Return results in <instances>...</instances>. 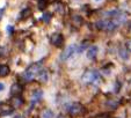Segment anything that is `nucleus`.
<instances>
[{
    "mask_svg": "<svg viewBox=\"0 0 131 118\" xmlns=\"http://www.w3.org/2000/svg\"><path fill=\"white\" fill-rule=\"evenodd\" d=\"M100 79H101V75H100L99 72L89 68L87 71H85V73L82 74L81 81L86 85H96L100 81Z\"/></svg>",
    "mask_w": 131,
    "mask_h": 118,
    "instance_id": "1",
    "label": "nucleus"
},
{
    "mask_svg": "<svg viewBox=\"0 0 131 118\" xmlns=\"http://www.w3.org/2000/svg\"><path fill=\"white\" fill-rule=\"evenodd\" d=\"M42 63H43V60H41L38 63H34V64H31L26 69L25 73H23V79H25L26 81H31L32 79L42 71V67H41L42 66Z\"/></svg>",
    "mask_w": 131,
    "mask_h": 118,
    "instance_id": "2",
    "label": "nucleus"
},
{
    "mask_svg": "<svg viewBox=\"0 0 131 118\" xmlns=\"http://www.w3.org/2000/svg\"><path fill=\"white\" fill-rule=\"evenodd\" d=\"M118 26L119 25L115 21L114 19L108 20V21H106V20H100V21L96 22L97 29L99 30H106V31H113V30H115Z\"/></svg>",
    "mask_w": 131,
    "mask_h": 118,
    "instance_id": "3",
    "label": "nucleus"
},
{
    "mask_svg": "<svg viewBox=\"0 0 131 118\" xmlns=\"http://www.w3.org/2000/svg\"><path fill=\"white\" fill-rule=\"evenodd\" d=\"M78 50H79V48H78L77 44H71L69 46H66L64 51L62 52V54H60V60L65 62V60L70 59L75 52H78Z\"/></svg>",
    "mask_w": 131,
    "mask_h": 118,
    "instance_id": "4",
    "label": "nucleus"
},
{
    "mask_svg": "<svg viewBox=\"0 0 131 118\" xmlns=\"http://www.w3.org/2000/svg\"><path fill=\"white\" fill-rule=\"evenodd\" d=\"M85 111V108L80 103H72L67 107V112L72 116H79Z\"/></svg>",
    "mask_w": 131,
    "mask_h": 118,
    "instance_id": "5",
    "label": "nucleus"
},
{
    "mask_svg": "<svg viewBox=\"0 0 131 118\" xmlns=\"http://www.w3.org/2000/svg\"><path fill=\"white\" fill-rule=\"evenodd\" d=\"M51 44L54 45L56 48H60L63 45V43H64V36H63L62 34H53L51 36Z\"/></svg>",
    "mask_w": 131,
    "mask_h": 118,
    "instance_id": "6",
    "label": "nucleus"
},
{
    "mask_svg": "<svg viewBox=\"0 0 131 118\" xmlns=\"http://www.w3.org/2000/svg\"><path fill=\"white\" fill-rule=\"evenodd\" d=\"M22 90H23V87L21 86L20 84H14L10 87V94L13 95V97H14V96H20Z\"/></svg>",
    "mask_w": 131,
    "mask_h": 118,
    "instance_id": "7",
    "label": "nucleus"
},
{
    "mask_svg": "<svg viewBox=\"0 0 131 118\" xmlns=\"http://www.w3.org/2000/svg\"><path fill=\"white\" fill-rule=\"evenodd\" d=\"M97 51H99V48H97L96 45H92V46H89L88 50H87V58L88 59H95V57H96V54H97Z\"/></svg>",
    "mask_w": 131,
    "mask_h": 118,
    "instance_id": "8",
    "label": "nucleus"
},
{
    "mask_svg": "<svg viewBox=\"0 0 131 118\" xmlns=\"http://www.w3.org/2000/svg\"><path fill=\"white\" fill-rule=\"evenodd\" d=\"M43 96V91L41 90V89H37V90H35L34 93H32V102H36V101H40L41 98H42Z\"/></svg>",
    "mask_w": 131,
    "mask_h": 118,
    "instance_id": "9",
    "label": "nucleus"
},
{
    "mask_svg": "<svg viewBox=\"0 0 131 118\" xmlns=\"http://www.w3.org/2000/svg\"><path fill=\"white\" fill-rule=\"evenodd\" d=\"M10 69L7 65H0V76H7L9 74Z\"/></svg>",
    "mask_w": 131,
    "mask_h": 118,
    "instance_id": "10",
    "label": "nucleus"
},
{
    "mask_svg": "<svg viewBox=\"0 0 131 118\" xmlns=\"http://www.w3.org/2000/svg\"><path fill=\"white\" fill-rule=\"evenodd\" d=\"M48 76H49V74H48L47 69H42L38 73V80L42 82H45V81H48Z\"/></svg>",
    "mask_w": 131,
    "mask_h": 118,
    "instance_id": "11",
    "label": "nucleus"
},
{
    "mask_svg": "<svg viewBox=\"0 0 131 118\" xmlns=\"http://www.w3.org/2000/svg\"><path fill=\"white\" fill-rule=\"evenodd\" d=\"M12 104L14 107H20L21 104H23V100L21 98V96H14V98H13V101H12Z\"/></svg>",
    "mask_w": 131,
    "mask_h": 118,
    "instance_id": "12",
    "label": "nucleus"
},
{
    "mask_svg": "<svg viewBox=\"0 0 131 118\" xmlns=\"http://www.w3.org/2000/svg\"><path fill=\"white\" fill-rule=\"evenodd\" d=\"M128 52H129L128 50L123 49V48H119V50H118V54L123 60H126V59H128Z\"/></svg>",
    "mask_w": 131,
    "mask_h": 118,
    "instance_id": "13",
    "label": "nucleus"
},
{
    "mask_svg": "<svg viewBox=\"0 0 131 118\" xmlns=\"http://www.w3.org/2000/svg\"><path fill=\"white\" fill-rule=\"evenodd\" d=\"M42 118H53V112L49 109H47L42 112Z\"/></svg>",
    "mask_w": 131,
    "mask_h": 118,
    "instance_id": "14",
    "label": "nucleus"
},
{
    "mask_svg": "<svg viewBox=\"0 0 131 118\" xmlns=\"http://www.w3.org/2000/svg\"><path fill=\"white\" fill-rule=\"evenodd\" d=\"M47 6H48V0H38V5H37L38 9L43 10Z\"/></svg>",
    "mask_w": 131,
    "mask_h": 118,
    "instance_id": "15",
    "label": "nucleus"
},
{
    "mask_svg": "<svg viewBox=\"0 0 131 118\" xmlns=\"http://www.w3.org/2000/svg\"><path fill=\"white\" fill-rule=\"evenodd\" d=\"M29 15H30V9H29V8H26V9H23L22 12H21L20 19H26V17L29 16Z\"/></svg>",
    "mask_w": 131,
    "mask_h": 118,
    "instance_id": "16",
    "label": "nucleus"
},
{
    "mask_svg": "<svg viewBox=\"0 0 131 118\" xmlns=\"http://www.w3.org/2000/svg\"><path fill=\"white\" fill-rule=\"evenodd\" d=\"M43 20H44L45 22H49L50 20H51V14H50V13H44V15H43Z\"/></svg>",
    "mask_w": 131,
    "mask_h": 118,
    "instance_id": "17",
    "label": "nucleus"
},
{
    "mask_svg": "<svg viewBox=\"0 0 131 118\" xmlns=\"http://www.w3.org/2000/svg\"><path fill=\"white\" fill-rule=\"evenodd\" d=\"M126 50H128L129 52H131V39L126 41Z\"/></svg>",
    "mask_w": 131,
    "mask_h": 118,
    "instance_id": "18",
    "label": "nucleus"
},
{
    "mask_svg": "<svg viewBox=\"0 0 131 118\" xmlns=\"http://www.w3.org/2000/svg\"><path fill=\"white\" fill-rule=\"evenodd\" d=\"M4 8H0V20H1V17H3V15H4Z\"/></svg>",
    "mask_w": 131,
    "mask_h": 118,
    "instance_id": "19",
    "label": "nucleus"
},
{
    "mask_svg": "<svg viewBox=\"0 0 131 118\" xmlns=\"http://www.w3.org/2000/svg\"><path fill=\"white\" fill-rule=\"evenodd\" d=\"M4 89H5V85H4V84H1V82H0V91H1V90H4Z\"/></svg>",
    "mask_w": 131,
    "mask_h": 118,
    "instance_id": "20",
    "label": "nucleus"
},
{
    "mask_svg": "<svg viewBox=\"0 0 131 118\" xmlns=\"http://www.w3.org/2000/svg\"><path fill=\"white\" fill-rule=\"evenodd\" d=\"M57 118H67V117H66V116H64V115H59Z\"/></svg>",
    "mask_w": 131,
    "mask_h": 118,
    "instance_id": "21",
    "label": "nucleus"
},
{
    "mask_svg": "<svg viewBox=\"0 0 131 118\" xmlns=\"http://www.w3.org/2000/svg\"><path fill=\"white\" fill-rule=\"evenodd\" d=\"M16 118H22V117H21V116H19V117H16Z\"/></svg>",
    "mask_w": 131,
    "mask_h": 118,
    "instance_id": "22",
    "label": "nucleus"
},
{
    "mask_svg": "<svg viewBox=\"0 0 131 118\" xmlns=\"http://www.w3.org/2000/svg\"><path fill=\"white\" fill-rule=\"evenodd\" d=\"M96 1H99V0H96Z\"/></svg>",
    "mask_w": 131,
    "mask_h": 118,
    "instance_id": "23",
    "label": "nucleus"
}]
</instances>
